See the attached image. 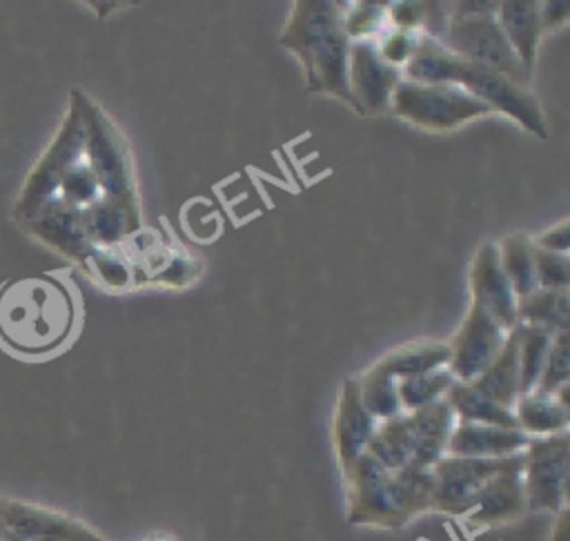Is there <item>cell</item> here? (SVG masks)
<instances>
[{
    "mask_svg": "<svg viewBox=\"0 0 570 541\" xmlns=\"http://www.w3.org/2000/svg\"><path fill=\"white\" fill-rule=\"evenodd\" d=\"M412 82L423 85H456L485 102L494 114H503L523 127L528 134L546 140L548 120L534 91L492 69L472 65L448 51L436 38L416 36L414 51L401 71Z\"/></svg>",
    "mask_w": 570,
    "mask_h": 541,
    "instance_id": "1",
    "label": "cell"
},
{
    "mask_svg": "<svg viewBox=\"0 0 570 541\" xmlns=\"http://www.w3.org/2000/svg\"><path fill=\"white\" fill-rule=\"evenodd\" d=\"M345 519L350 525L399 530L425 512H434L432 470L405 465L385 470L363 452L345 472Z\"/></svg>",
    "mask_w": 570,
    "mask_h": 541,
    "instance_id": "2",
    "label": "cell"
},
{
    "mask_svg": "<svg viewBox=\"0 0 570 541\" xmlns=\"http://www.w3.org/2000/svg\"><path fill=\"white\" fill-rule=\"evenodd\" d=\"M343 11L345 2L296 0L278 42L301 62L307 91L330 94L361 116L347 85L352 40L343 31Z\"/></svg>",
    "mask_w": 570,
    "mask_h": 541,
    "instance_id": "3",
    "label": "cell"
},
{
    "mask_svg": "<svg viewBox=\"0 0 570 541\" xmlns=\"http://www.w3.org/2000/svg\"><path fill=\"white\" fill-rule=\"evenodd\" d=\"M69 100L78 107L85 125V163L98 178L102 198L118 203L140 229V198L129 145L109 114L82 89H71Z\"/></svg>",
    "mask_w": 570,
    "mask_h": 541,
    "instance_id": "4",
    "label": "cell"
},
{
    "mask_svg": "<svg viewBox=\"0 0 570 541\" xmlns=\"http://www.w3.org/2000/svg\"><path fill=\"white\" fill-rule=\"evenodd\" d=\"M85 158V125L78 107L69 100L67 114L56 129L47 149L38 156L31 171L27 174L13 207L11 216L18 223L33 218L47 203L56 198L58 185L65 174Z\"/></svg>",
    "mask_w": 570,
    "mask_h": 541,
    "instance_id": "5",
    "label": "cell"
},
{
    "mask_svg": "<svg viewBox=\"0 0 570 541\" xmlns=\"http://www.w3.org/2000/svg\"><path fill=\"white\" fill-rule=\"evenodd\" d=\"M390 109L401 120L425 131H454L494 114L485 102L456 85H423L412 80L396 85Z\"/></svg>",
    "mask_w": 570,
    "mask_h": 541,
    "instance_id": "6",
    "label": "cell"
},
{
    "mask_svg": "<svg viewBox=\"0 0 570 541\" xmlns=\"http://www.w3.org/2000/svg\"><path fill=\"white\" fill-rule=\"evenodd\" d=\"M45 281H20L0 292V336L11 350L36 354L51 350L58 334L51 329L58 318L47 307L56 305Z\"/></svg>",
    "mask_w": 570,
    "mask_h": 541,
    "instance_id": "7",
    "label": "cell"
},
{
    "mask_svg": "<svg viewBox=\"0 0 570 541\" xmlns=\"http://www.w3.org/2000/svg\"><path fill=\"white\" fill-rule=\"evenodd\" d=\"M570 436H532L521 452V483L525 510L557 514L568 508Z\"/></svg>",
    "mask_w": 570,
    "mask_h": 541,
    "instance_id": "8",
    "label": "cell"
},
{
    "mask_svg": "<svg viewBox=\"0 0 570 541\" xmlns=\"http://www.w3.org/2000/svg\"><path fill=\"white\" fill-rule=\"evenodd\" d=\"M439 42L465 62L492 69L525 87L530 82L528 73L510 49L494 13L448 18V27Z\"/></svg>",
    "mask_w": 570,
    "mask_h": 541,
    "instance_id": "9",
    "label": "cell"
},
{
    "mask_svg": "<svg viewBox=\"0 0 570 541\" xmlns=\"http://www.w3.org/2000/svg\"><path fill=\"white\" fill-rule=\"evenodd\" d=\"M508 334L510 332H505L481 303L470 298V307L465 312L463 323L448 341V370L454 376V381H474L499 354Z\"/></svg>",
    "mask_w": 570,
    "mask_h": 541,
    "instance_id": "10",
    "label": "cell"
},
{
    "mask_svg": "<svg viewBox=\"0 0 570 541\" xmlns=\"http://www.w3.org/2000/svg\"><path fill=\"white\" fill-rule=\"evenodd\" d=\"M517 456V454H514ZM512 456L505 459H465V456H441L430 470L434 481V512L450 517H463L483 483L508 465Z\"/></svg>",
    "mask_w": 570,
    "mask_h": 541,
    "instance_id": "11",
    "label": "cell"
},
{
    "mask_svg": "<svg viewBox=\"0 0 570 541\" xmlns=\"http://www.w3.org/2000/svg\"><path fill=\"white\" fill-rule=\"evenodd\" d=\"M401 80V69L390 67L379 58L374 40H354L350 45L347 85L361 116L387 111L392 94Z\"/></svg>",
    "mask_w": 570,
    "mask_h": 541,
    "instance_id": "12",
    "label": "cell"
},
{
    "mask_svg": "<svg viewBox=\"0 0 570 541\" xmlns=\"http://www.w3.org/2000/svg\"><path fill=\"white\" fill-rule=\"evenodd\" d=\"M523 512L525 496L521 483V454H517L508 461L505 468H501L483 483L472 508L461 519L468 528L483 530L512 523Z\"/></svg>",
    "mask_w": 570,
    "mask_h": 541,
    "instance_id": "13",
    "label": "cell"
},
{
    "mask_svg": "<svg viewBox=\"0 0 570 541\" xmlns=\"http://www.w3.org/2000/svg\"><path fill=\"white\" fill-rule=\"evenodd\" d=\"M27 234L38 238L56 254L78 263L82 269L96 249L85 225V209L67 207L58 200L47 203L33 218L22 223Z\"/></svg>",
    "mask_w": 570,
    "mask_h": 541,
    "instance_id": "14",
    "label": "cell"
},
{
    "mask_svg": "<svg viewBox=\"0 0 570 541\" xmlns=\"http://www.w3.org/2000/svg\"><path fill=\"white\" fill-rule=\"evenodd\" d=\"M468 287L470 298L481 303L505 332H512L519 325L517 296L501 269L494 240H488L476 249L468 272Z\"/></svg>",
    "mask_w": 570,
    "mask_h": 541,
    "instance_id": "15",
    "label": "cell"
},
{
    "mask_svg": "<svg viewBox=\"0 0 570 541\" xmlns=\"http://www.w3.org/2000/svg\"><path fill=\"white\" fill-rule=\"evenodd\" d=\"M376 423L379 421L361 401L356 376H347L341 385L332 421V441L341 472H345L365 452Z\"/></svg>",
    "mask_w": 570,
    "mask_h": 541,
    "instance_id": "16",
    "label": "cell"
},
{
    "mask_svg": "<svg viewBox=\"0 0 570 541\" xmlns=\"http://www.w3.org/2000/svg\"><path fill=\"white\" fill-rule=\"evenodd\" d=\"M530 436L519 427H497L456 421L445 445L448 456L465 459H505L521 454Z\"/></svg>",
    "mask_w": 570,
    "mask_h": 541,
    "instance_id": "17",
    "label": "cell"
},
{
    "mask_svg": "<svg viewBox=\"0 0 570 541\" xmlns=\"http://www.w3.org/2000/svg\"><path fill=\"white\" fill-rule=\"evenodd\" d=\"M494 16H497V22H499L510 49L514 51V56L521 62L528 78L532 80L537 58H539V45L543 38L539 2L537 0H505V2H499V9Z\"/></svg>",
    "mask_w": 570,
    "mask_h": 541,
    "instance_id": "18",
    "label": "cell"
},
{
    "mask_svg": "<svg viewBox=\"0 0 570 541\" xmlns=\"http://www.w3.org/2000/svg\"><path fill=\"white\" fill-rule=\"evenodd\" d=\"M0 517L4 523V530L22 541L51 537V534H71L87 528L85 521L51 510L45 505H36L20 499H0Z\"/></svg>",
    "mask_w": 570,
    "mask_h": 541,
    "instance_id": "19",
    "label": "cell"
},
{
    "mask_svg": "<svg viewBox=\"0 0 570 541\" xmlns=\"http://www.w3.org/2000/svg\"><path fill=\"white\" fill-rule=\"evenodd\" d=\"M412 436H414V459L412 465L432 468L441 456H445L448 436L456 423V416L450 403L443 399L419 407L414 412H405Z\"/></svg>",
    "mask_w": 570,
    "mask_h": 541,
    "instance_id": "20",
    "label": "cell"
},
{
    "mask_svg": "<svg viewBox=\"0 0 570 541\" xmlns=\"http://www.w3.org/2000/svg\"><path fill=\"white\" fill-rule=\"evenodd\" d=\"M512 412H514L517 427L530 439L568 432V425H570L568 385L554 394H539V392L519 394Z\"/></svg>",
    "mask_w": 570,
    "mask_h": 541,
    "instance_id": "21",
    "label": "cell"
},
{
    "mask_svg": "<svg viewBox=\"0 0 570 541\" xmlns=\"http://www.w3.org/2000/svg\"><path fill=\"white\" fill-rule=\"evenodd\" d=\"M481 394L492 399L494 403L503 407H514V401L519 399V334L517 327L505 336V343L501 345L499 354L492 358V363L474 378L470 381Z\"/></svg>",
    "mask_w": 570,
    "mask_h": 541,
    "instance_id": "22",
    "label": "cell"
},
{
    "mask_svg": "<svg viewBox=\"0 0 570 541\" xmlns=\"http://www.w3.org/2000/svg\"><path fill=\"white\" fill-rule=\"evenodd\" d=\"M448 363H450L448 341H439V338H416V341L396 345L374 361L379 370H383L396 381L412 374L430 372L436 367H448Z\"/></svg>",
    "mask_w": 570,
    "mask_h": 541,
    "instance_id": "23",
    "label": "cell"
},
{
    "mask_svg": "<svg viewBox=\"0 0 570 541\" xmlns=\"http://www.w3.org/2000/svg\"><path fill=\"white\" fill-rule=\"evenodd\" d=\"M365 452L390 472L410 465L414 459V436L407 414L379 421Z\"/></svg>",
    "mask_w": 570,
    "mask_h": 541,
    "instance_id": "24",
    "label": "cell"
},
{
    "mask_svg": "<svg viewBox=\"0 0 570 541\" xmlns=\"http://www.w3.org/2000/svg\"><path fill=\"white\" fill-rule=\"evenodd\" d=\"M445 401L450 403L456 421L497 425V427H517L514 412L510 407L494 403L485 394H481L472 383L454 381L445 392Z\"/></svg>",
    "mask_w": 570,
    "mask_h": 541,
    "instance_id": "25",
    "label": "cell"
},
{
    "mask_svg": "<svg viewBox=\"0 0 570 541\" xmlns=\"http://www.w3.org/2000/svg\"><path fill=\"white\" fill-rule=\"evenodd\" d=\"M85 225L96 249H118L129 236L138 232L127 212L118 203L102 196L85 209Z\"/></svg>",
    "mask_w": 570,
    "mask_h": 541,
    "instance_id": "26",
    "label": "cell"
},
{
    "mask_svg": "<svg viewBox=\"0 0 570 541\" xmlns=\"http://www.w3.org/2000/svg\"><path fill=\"white\" fill-rule=\"evenodd\" d=\"M517 321L521 325H537L552 334L568 329L570 305L568 289H541L517 298Z\"/></svg>",
    "mask_w": 570,
    "mask_h": 541,
    "instance_id": "27",
    "label": "cell"
},
{
    "mask_svg": "<svg viewBox=\"0 0 570 541\" xmlns=\"http://www.w3.org/2000/svg\"><path fill=\"white\" fill-rule=\"evenodd\" d=\"M499 249V263L503 274L510 281V287L517 298L530 294L537 289V276H534V258H532V240L523 232H514L503 236L497 243Z\"/></svg>",
    "mask_w": 570,
    "mask_h": 541,
    "instance_id": "28",
    "label": "cell"
},
{
    "mask_svg": "<svg viewBox=\"0 0 570 541\" xmlns=\"http://www.w3.org/2000/svg\"><path fill=\"white\" fill-rule=\"evenodd\" d=\"M517 334H519V390L521 394H525V392H532L539 383L554 334L543 327L521 325V323L517 325Z\"/></svg>",
    "mask_w": 570,
    "mask_h": 541,
    "instance_id": "29",
    "label": "cell"
},
{
    "mask_svg": "<svg viewBox=\"0 0 570 541\" xmlns=\"http://www.w3.org/2000/svg\"><path fill=\"white\" fill-rule=\"evenodd\" d=\"M356 383H358V394L365 410L376 421H385L403 414L399 394H396V378L379 370L374 363L356 376Z\"/></svg>",
    "mask_w": 570,
    "mask_h": 541,
    "instance_id": "30",
    "label": "cell"
},
{
    "mask_svg": "<svg viewBox=\"0 0 570 541\" xmlns=\"http://www.w3.org/2000/svg\"><path fill=\"white\" fill-rule=\"evenodd\" d=\"M454 383V376L448 367H436L430 372L412 374L396 381V394L403 412H414L419 407H425L439 399L445 396L450 385Z\"/></svg>",
    "mask_w": 570,
    "mask_h": 541,
    "instance_id": "31",
    "label": "cell"
},
{
    "mask_svg": "<svg viewBox=\"0 0 570 541\" xmlns=\"http://www.w3.org/2000/svg\"><path fill=\"white\" fill-rule=\"evenodd\" d=\"M85 272L100 281L102 287L114 292L131 287V281L136 278L131 260L118 249H94L85 265Z\"/></svg>",
    "mask_w": 570,
    "mask_h": 541,
    "instance_id": "32",
    "label": "cell"
},
{
    "mask_svg": "<svg viewBox=\"0 0 570 541\" xmlns=\"http://www.w3.org/2000/svg\"><path fill=\"white\" fill-rule=\"evenodd\" d=\"M102 194H100L98 178H96V174L91 171V167L82 158L78 165H73L65 174V178L58 185V191H56L53 200H58V203H62L67 207H73V209H87Z\"/></svg>",
    "mask_w": 570,
    "mask_h": 541,
    "instance_id": "33",
    "label": "cell"
},
{
    "mask_svg": "<svg viewBox=\"0 0 570 541\" xmlns=\"http://www.w3.org/2000/svg\"><path fill=\"white\" fill-rule=\"evenodd\" d=\"M566 385H570V336H568V329L557 332L552 336V345H550L543 372L532 392L554 394Z\"/></svg>",
    "mask_w": 570,
    "mask_h": 541,
    "instance_id": "34",
    "label": "cell"
},
{
    "mask_svg": "<svg viewBox=\"0 0 570 541\" xmlns=\"http://www.w3.org/2000/svg\"><path fill=\"white\" fill-rule=\"evenodd\" d=\"M385 18V2H345L343 31L354 40H372L381 33Z\"/></svg>",
    "mask_w": 570,
    "mask_h": 541,
    "instance_id": "35",
    "label": "cell"
},
{
    "mask_svg": "<svg viewBox=\"0 0 570 541\" xmlns=\"http://www.w3.org/2000/svg\"><path fill=\"white\" fill-rule=\"evenodd\" d=\"M537 287L541 289H568L570 287V258L568 254L532 247Z\"/></svg>",
    "mask_w": 570,
    "mask_h": 541,
    "instance_id": "36",
    "label": "cell"
},
{
    "mask_svg": "<svg viewBox=\"0 0 570 541\" xmlns=\"http://www.w3.org/2000/svg\"><path fill=\"white\" fill-rule=\"evenodd\" d=\"M416 36L419 33H407V31H399V29H392V27L381 29V33L374 38V47H376L379 58L390 67H396V69L405 67L412 51H414Z\"/></svg>",
    "mask_w": 570,
    "mask_h": 541,
    "instance_id": "37",
    "label": "cell"
},
{
    "mask_svg": "<svg viewBox=\"0 0 570 541\" xmlns=\"http://www.w3.org/2000/svg\"><path fill=\"white\" fill-rule=\"evenodd\" d=\"M385 16L390 18V27L407 33H421L423 16H425V2H385Z\"/></svg>",
    "mask_w": 570,
    "mask_h": 541,
    "instance_id": "38",
    "label": "cell"
},
{
    "mask_svg": "<svg viewBox=\"0 0 570 541\" xmlns=\"http://www.w3.org/2000/svg\"><path fill=\"white\" fill-rule=\"evenodd\" d=\"M530 240H532V247L568 254V247H570V223H568V218L546 227L537 236H530Z\"/></svg>",
    "mask_w": 570,
    "mask_h": 541,
    "instance_id": "39",
    "label": "cell"
},
{
    "mask_svg": "<svg viewBox=\"0 0 570 541\" xmlns=\"http://www.w3.org/2000/svg\"><path fill=\"white\" fill-rule=\"evenodd\" d=\"M539 18H541V31L552 33L568 24L570 18V4L563 0H546L539 2Z\"/></svg>",
    "mask_w": 570,
    "mask_h": 541,
    "instance_id": "40",
    "label": "cell"
},
{
    "mask_svg": "<svg viewBox=\"0 0 570 541\" xmlns=\"http://www.w3.org/2000/svg\"><path fill=\"white\" fill-rule=\"evenodd\" d=\"M31 541H109V539L87 525V528L80 530V532H71V534H51V537H40V539H31Z\"/></svg>",
    "mask_w": 570,
    "mask_h": 541,
    "instance_id": "41",
    "label": "cell"
},
{
    "mask_svg": "<svg viewBox=\"0 0 570 541\" xmlns=\"http://www.w3.org/2000/svg\"><path fill=\"white\" fill-rule=\"evenodd\" d=\"M554 525L550 532V541H568V508L554 514Z\"/></svg>",
    "mask_w": 570,
    "mask_h": 541,
    "instance_id": "42",
    "label": "cell"
},
{
    "mask_svg": "<svg viewBox=\"0 0 570 541\" xmlns=\"http://www.w3.org/2000/svg\"><path fill=\"white\" fill-rule=\"evenodd\" d=\"M145 541H176V539H171L169 534H149Z\"/></svg>",
    "mask_w": 570,
    "mask_h": 541,
    "instance_id": "43",
    "label": "cell"
},
{
    "mask_svg": "<svg viewBox=\"0 0 570 541\" xmlns=\"http://www.w3.org/2000/svg\"><path fill=\"white\" fill-rule=\"evenodd\" d=\"M0 541H22V539H18V537H13V534H9V532L4 530V534L0 537Z\"/></svg>",
    "mask_w": 570,
    "mask_h": 541,
    "instance_id": "44",
    "label": "cell"
},
{
    "mask_svg": "<svg viewBox=\"0 0 570 541\" xmlns=\"http://www.w3.org/2000/svg\"><path fill=\"white\" fill-rule=\"evenodd\" d=\"M4 534V523H2V517H0V537Z\"/></svg>",
    "mask_w": 570,
    "mask_h": 541,
    "instance_id": "45",
    "label": "cell"
}]
</instances>
